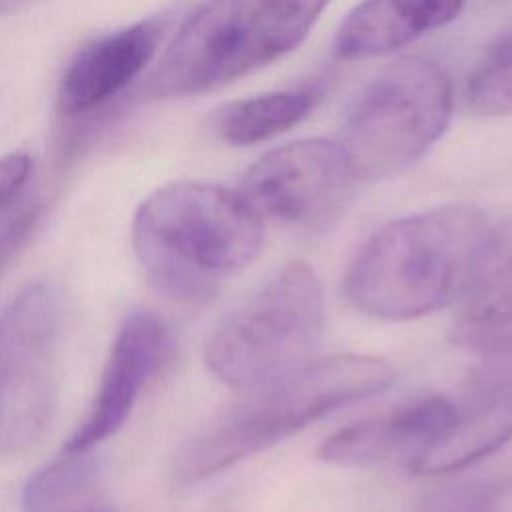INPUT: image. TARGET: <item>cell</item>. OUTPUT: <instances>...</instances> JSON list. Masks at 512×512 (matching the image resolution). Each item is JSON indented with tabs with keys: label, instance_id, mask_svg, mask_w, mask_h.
<instances>
[{
	"label": "cell",
	"instance_id": "1",
	"mask_svg": "<svg viewBox=\"0 0 512 512\" xmlns=\"http://www.w3.org/2000/svg\"><path fill=\"white\" fill-rule=\"evenodd\" d=\"M512 272V214L446 204L380 226L344 276L350 304L384 320L464 304Z\"/></svg>",
	"mask_w": 512,
	"mask_h": 512
},
{
	"label": "cell",
	"instance_id": "2",
	"mask_svg": "<svg viewBox=\"0 0 512 512\" xmlns=\"http://www.w3.org/2000/svg\"><path fill=\"white\" fill-rule=\"evenodd\" d=\"M132 244L158 292L182 304H204L228 276L256 260L264 226L236 190L182 180L138 206Z\"/></svg>",
	"mask_w": 512,
	"mask_h": 512
},
{
	"label": "cell",
	"instance_id": "3",
	"mask_svg": "<svg viewBox=\"0 0 512 512\" xmlns=\"http://www.w3.org/2000/svg\"><path fill=\"white\" fill-rule=\"evenodd\" d=\"M394 380L376 356L336 354L310 360L292 374L254 390L180 446L172 462L178 486H194L288 438L324 414L372 396Z\"/></svg>",
	"mask_w": 512,
	"mask_h": 512
},
{
	"label": "cell",
	"instance_id": "4",
	"mask_svg": "<svg viewBox=\"0 0 512 512\" xmlns=\"http://www.w3.org/2000/svg\"><path fill=\"white\" fill-rule=\"evenodd\" d=\"M324 326L316 272L292 260L208 336L204 360L234 390H260L310 362Z\"/></svg>",
	"mask_w": 512,
	"mask_h": 512
},
{
	"label": "cell",
	"instance_id": "5",
	"mask_svg": "<svg viewBox=\"0 0 512 512\" xmlns=\"http://www.w3.org/2000/svg\"><path fill=\"white\" fill-rule=\"evenodd\" d=\"M452 108V82L438 62L422 56L400 58L360 92L338 142L358 180L394 176L438 142Z\"/></svg>",
	"mask_w": 512,
	"mask_h": 512
},
{
	"label": "cell",
	"instance_id": "6",
	"mask_svg": "<svg viewBox=\"0 0 512 512\" xmlns=\"http://www.w3.org/2000/svg\"><path fill=\"white\" fill-rule=\"evenodd\" d=\"M62 296L50 282L26 284L0 312V456L30 450L58 404Z\"/></svg>",
	"mask_w": 512,
	"mask_h": 512
},
{
	"label": "cell",
	"instance_id": "7",
	"mask_svg": "<svg viewBox=\"0 0 512 512\" xmlns=\"http://www.w3.org/2000/svg\"><path fill=\"white\" fill-rule=\"evenodd\" d=\"M282 56L266 0H206L182 22L142 94L210 92Z\"/></svg>",
	"mask_w": 512,
	"mask_h": 512
},
{
	"label": "cell",
	"instance_id": "8",
	"mask_svg": "<svg viewBox=\"0 0 512 512\" xmlns=\"http://www.w3.org/2000/svg\"><path fill=\"white\" fill-rule=\"evenodd\" d=\"M356 182L338 140L302 138L262 154L236 192L260 220L320 228L344 210Z\"/></svg>",
	"mask_w": 512,
	"mask_h": 512
},
{
	"label": "cell",
	"instance_id": "9",
	"mask_svg": "<svg viewBox=\"0 0 512 512\" xmlns=\"http://www.w3.org/2000/svg\"><path fill=\"white\" fill-rule=\"evenodd\" d=\"M170 354V332L150 310L130 312L116 332L88 416L66 440V452L92 450L128 418L140 390Z\"/></svg>",
	"mask_w": 512,
	"mask_h": 512
},
{
	"label": "cell",
	"instance_id": "10",
	"mask_svg": "<svg viewBox=\"0 0 512 512\" xmlns=\"http://www.w3.org/2000/svg\"><path fill=\"white\" fill-rule=\"evenodd\" d=\"M458 408L444 396H412L328 436L318 456L336 466L402 462L414 466L454 424Z\"/></svg>",
	"mask_w": 512,
	"mask_h": 512
},
{
	"label": "cell",
	"instance_id": "11",
	"mask_svg": "<svg viewBox=\"0 0 512 512\" xmlns=\"http://www.w3.org/2000/svg\"><path fill=\"white\" fill-rule=\"evenodd\" d=\"M162 30L160 18H146L108 32L78 50L60 78V110L84 114L124 90L154 58Z\"/></svg>",
	"mask_w": 512,
	"mask_h": 512
},
{
	"label": "cell",
	"instance_id": "12",
	"mask_svg": "<svg viewBox=\"0 0 512 512\" xmlns=\"http://www.w3.org/2000/svg\"><path fill=\"white\" fill-rule=\"evenodd\" d=\"M466 0H360L340 22L334 54L344 60L384 56L454 22Z\"/></svg>",
	"mask_w": 512,
	"mask_h": 512
},
{
	"label": "cell",
	"instance_id": "13",
	"mask_svg": "<svg viewBox=\"0 0 512 512\" xmlns=\"http://www.w3.org/2000/svg\"><path fill=\"white\" fill-rule=\"evenodd\" d=\"M450 338L476 360V396L512 388V272L462 304Z\"/></svg>",
	"mask_w": 512,
	"mask_h": 512
},
{
	"label": "cell",
	"instance_id": "14",
	"mask_svg": "<svg viewBox=\"0 0 512 512\" xmlns=\"http://www.w3.org/2000/svg\"><path fill=\"white\" fill-rule=\"evenodd\" d=\"M478 406L458 410L450 430L412 466L420 474L462 470L498 450L512 436V390L476 396Z\"/></svg>",
	"mask_w": 512,
	"mask_h": 512
},
{
	"label": "cell",
	"instance_id": "15",
	"mask_svg": "<svg viewBox=\"0 0 512 512\" xmlns=\"http://www.w3.org/2000/svg\"><path fill=\"white\" fill-rule=\"evenodd\" d=\"M318 98L314 88H290L234 100L218 110L214 128L222 140L234 146L264 142L300 124L314 110Z\"/></svg>",
	"mask_w": 512,
	"mask_h": 512
},
{
	"label": "cell",
	"instance_id": "16",
	"mask_svg": "<svg viewBox=\"0 0 512 512\" xmlns=\"http://www.w3.org/2000/svg\"><path fill=\"white\" fill-rule=\"evenodd\" d=\"M98 464L90 450L62 452L56 460L36 470L22 488L26 512H58L80 494L96 476Z\"/></svg>",
	"mask_w": 512,
	"mask_h": 512
},
{
	"label": "cell",
	"instance_id": "17",
	"mask_svg": "<svg viewBox=\"0 0 512 512\" xmlns=\"http://www.w3.org/2000/svg\"><path fill=\"white\" fill-rule=\"evenodd\" d=\"M512 492V472H492L442 484L418 498L410 512H496Z\"/></svg>",
	"mask_w": 512,
	"mask_h": 512
},
{
	"label": "cell",
	"instance_id": "18",
	"mask_svg": "<svg viewBox=\"0 0 512 512\" xmlns=\"http://www.w3.org/2000/svg\"><path fill=\"white\" fill-rule=\"evenodd\" d=\"M464 104L478 116L512 112V34L502 38L470 72L464 84Z\"/></svg>",
	"mask_w": 512,
	"mask_h": 512
},
{
	"label": "cell",
	"instance_id": "19",
	"mask_svg": "<svg viewBox=\"0 0 512 512\" xmlns=\"http://www.w3.org/2000/svg\"><path fill=\"white\" fill-rule=\"evenodd\" d=\"M44 214V204L34 194L0 222V274L32 240Z\"/></svg>",
	"mask_w": 512,
	"mask_h": 512
},
{
	"label": "cell",
	"instance_id": "20",
	"mask_svg": "<svg viewBox=\"0 0 512 512\" xmlns=\"http://www.w3.org/2000/svg\"><path fill=\"white\" fill-rule=\"evenodd\" d=\"M32 174L34 162L26 152H10L0 158V222L32 196Z\"/></svg>",
	"mask_w": 512,
	"mask_h": 512
},
{
	"label": "cell",
	"instance_id": "21",
	"mask_svg": "<svg viewBox=\"0 0 512 512\" xmlns=\"http://www.w3.org/2000/svg\"><path fill=\"white\" fill-rule=\"evenodd\" d=\"M72 512H114L110 508H100V506H92V508H80V510H72Z\"/></svg>",
	"mask_w": 512,
	"mask_h": 512
},
{
	"label": "cell",
	"instance_id": "22",
	"mask_svg": "<svg viewBox=\"0 0 512 512\" xmlns=\"http://www.w3.org/2000/svg\"><path fill=\"white\" fill-rule=\"evenodd\" d=\"M8 2H10V0H0V10H2V8H4Z\"/></svg>",
	"mask_w": 512,
	"mask_h": 512
}]
</instances>
